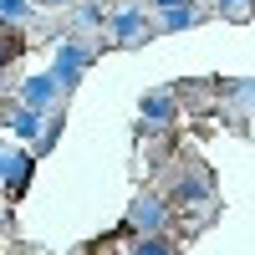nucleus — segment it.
<instances>
[{"label": "nucleus", "mask_w": 255, "mask_h": 255, "mask_svg": "<svg viewBox=\"0 0 255 255\" xmlns=\"http://www.w3.org/2000/svg\"><path fill=\"white\" fill-rule=\"evenodd\" d=\"M87 67H92V51L82 46V41H61V46H56V61H51V77H56L61 92H72Z\"/></svg>", "instance_id": "1"}, {"label": "nucleus", "mask_w": 255, "mask_h": 255, "mask_svg": "<svg viewBox=\"0 0 255 255\" xmlns=\"http://www.w3.org/2000/svg\"><path fill=\"white\" fill-rule=\"evenodd\" d=\"M163 225H168V204L158 194H138L128 204V230H138V235H163Z\"/></svg>", "instance_id": "2"}, {"label": "nucleus", "mask_w": 255, "mask_h": 255, "mask_svg": "<svg viewBox=\"0 0 255 255\" xmlns=\"http://www.w3.org/2000/svg\"><path fill=\"white\" fill-rule=\"evenodd\" d=\"M108 31H113V41H118V46H138V41H148V36H153V20H148L138 5H128V10H118V15L108 20Z\"/></svg>", "instance_id": "3"}, {"label": "nucleus", "mask_w": 255, "mask_h": 255, "mask_svg": "<svg viewBox=\"0 0 255 255\" xmlns=\"http://www.w3.org/2000/svg\"><path fill=\"white\" fill-rule=\"evenodd\" d=\"M56 97H61V87H56V77H51V72H41V77H26V87H20V108H36V113H51V108H56Z\"/></svg>", "instance_id": "4"}, {"label": "nucleus", "mask_w": 255, "mask_h": 255, "mask_svg": "<svg viewBox=\"0 0 255 255\" xmlns=\"http://www.w3.org/2000/svg\"><path fill=\"white\" fill-rule=\"evenodd\" d=\"M215 199V184H209V174H199V168H189V174H179V184H174V204H209Z\"/></svg>", "instance_id": "5"}, {"label": "nucleus", "mask_w": 255, "mask_h": 255, "mask_svg": "<svg viewBox=\"0 0 255 255\" xmlns=\"http://www.w3.org/2000/svg\"><path fill=\"white\" fill-rule=\"evenodd\" d=\"M5 123L15 128L20 143H41V133H46V113H36V108H10Z\"/></svg>", "instance_id": "6"}, {"label": "nucleus", "mask_w": 255, "mask_h": 255, "mask_svg": "<svg viewBox=\"0 0 255 255\" xmlns=\"http://www.w3.org/2000/svg\"><path fill=\"white\" fill-rule=\"evenodd\" d=\"M138 113H143V123H153V128H163V123H174V92H148L143 102H138Z\"/></svg>", "instance_id": "7"}, {"label": "nucleus", "mask_w": 255, "mask_h": 255, "mask_svg": "<svg viewBox=\"0 0 255 255\" xmlns=\"http://www.w3.org/2000/svg\"><path fill=\"white\" fill-rule=\"evenodd\" d=\"M26 184H31V153H10L5 189H10V194H26Z\"/></svg>", "instance_id": "8"}, {"label": "nucleus", "mask_w": 255, "mask_h": 255, "mask_svg": "<svg viewBox=\"0 0 255 255\" xmlns=\"http://www.w3.org/2000/svg\"><path fill=\"white\" fill-rule=\"evenodd\" d=\"M163 31H189V26H199V5L189 0V5H174V10H163V20H158Z\"/></svg>", "instance_id": "9"}, {"label": "nucleus", "mask_w": 255, "mask_h": 255, "mask_svg": "<svg viewBox=\"0 0 255 255\" xmlns=\"http://www.w3.org/2000/svg\"><path fill=\"white\" fill-rule=\"evenodd\" d=\"M20 46H26V41H20V31L0 20V67H10V61L20 56Z\"/></svg>", "instance_id": "10"}, {"label": "nucleus", "mask_w": 255, "mask_h": 255, "mask_svg": "<svg viewBox=\"0 0 255 255\" xmlns=\"http://www.w3.org/2000/svg\"><path fill=\"white\" fill-rule=\"evenodd\" d=\"M0 20H5V26L31 20V0H0Z\"/></svg>", "instance_id": "11"}, {"label": "nucleus", "mask_w": 255, "mask_h": 255, "mask_svg": "<svg viewBox=\"0 0 255 255\" xmlns=\"http://www.w3.org/2000/svg\"><path fill=\"white\" fill-rule=\"evenodd\" d=\"M220 15L225 20H250L255 15V0H220Z\"/></svg>", "instance_id": "12"}, {"label": "nucleus", "mask_w": 255, "mask_h": 255, "mask_svg": "<svg viewBox=\"0 0 255 255\" xmlns=\"http://www.w3.org/2000/svg\"><path fill=\"white\" fill-rule=\"evenodd\" d=\"M133 255H174V245H168L163 235H143V240L133 245Z\"/></svg>", "instance_id": "13"}, {"label": "nucleus", "mask_w": 255, "mask_h": 255, "mask_svg": "<svg viewBox=\"0 0 255 255\" xmlns=\"http://www.w3.org/2000/svg\"><path fill=\"white\" fill-rule=\"evenodd\" d=\"M230 92H235V97L245 102V108H255V82H235V87H230Z\"/></svg>", "instance_id": "14"}, {"label": "nucleus", "mask_w": 255, "mask_h": 255, "mask_svg": "<svg viewBox=\"0 0 255 255\" xmlns=\"http://www.w3.org/2000/svg\"><path fill=\"white\" fill-rule=\"evenodd\" d=\"M77 20H82V26H102V10H97V5H82Z\"/></svg>", "instance_id": "15"}, {"label": "nucleus", "mask_w": 255, "mask_h": 255, "mask_svg": "<svg viewBox=\"0 0 255 255\" xmlns=\"http://www.w3.org/2000/svg\"><path fill=\"white\" fill-rule=\"evenodd\" d=\"M5 168H10V148L0 143V184H5Z\"/></svg>", "instance_id": "16"}, {"label": "nucleus", "mask_w": 255, "mask_h": 255, "mask_svg": "<svg viewBox=\"0 0 255 255\" xmlns=\"http://www.w3.org/2000/svg\"><path fill=\"white\" fill-rule=\"evenodd\" d=\"M158 10H174V5H189V0H153Z\"/></svg>", "instance_id": "17"}, {"label": "nucleus", "mask_w": 255, "mask_h": 255, "mask_svg": "<svg viewBox=\"0 0 255 255\" xmlns=\"http://www.w3.org/2000/svg\"><path fill=\"white\" fill-rule=\"evenodd\" d=\"M41 5H67V0H41Z\"/></svg>", "instance_id": "18"}]
</instances>
